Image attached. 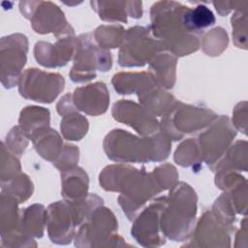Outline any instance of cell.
Listing matches in <instances>:
<instances>
[{"label":"cell","instance_id":"cell-1","mask_svg":"<svg viewBox=\"0 0 248 248\" xmlns=\"http://www.w3.org/2000/svg\"><path fill=\"white\" fill-rule=\"evenodd\" d=\"M105 151L115 162L146 163L166 159L170 150L165 134L140 139L123 130H113L105 139Z\"/></svg>","mask_w":248,"mask_h":248},{"label":"cell","instance_id":"cell-2","mask_svg":"<svg viewBox=\"0 0 248 248\" xmlns=\"http://www.w3.org/2000/svg\"><path fill=\"white\" fill-rule=\"evenodd\" d=\"M185 6L176 2H158L152 6V32L172 54L182 56L198 49L196 34L189 32L182 19Z\"/></svg>","mask_w":248,"mask_h":248},{"label":"cell","instance_id":"cell-3","mask_svg":"<svg viewBox=\"0 0 248 248\" xmlns=\"http://www.w3.org/2000/svg\"><path fill=\"white\" fill-rule=\"evenodd\" d=\"M161 210L160 227L165 235L181 241L191 233L197 211V197L192 188L180 183L172 187Z\"/></svg>","mask_w":248,"mask_h":248},{"label":"cell","instance_id":"cell-4","mask_svg":"<svg viewBox=\"0 0 248 248\" xmlns=\"http://www.w3.org/2000/svg\"><path fill=\"white\" fill-rule=\"evenodd\" d=\"M91 39L90 34H83L78 39L75 63L70 73V77L75 82L94 78L95 71L105 72L111 67L109 51L98 47Z\"/></svg>","mask_w":248,"mask_h":248},{"label":"cell","instance_id":"cell-5","mask_svg":"<svg viewBox=\"0 0 248 248\" xmlns=\"http://www.w3.org/2000/svg\"><path fill=\"white\" fill-rule=\"evenodd\" d=\"M167 113L162 121V126L170 124L171 126L162 128L163 134L174 140L182 138V133H192L207 126L217 118L216 114L209 109L186 106L181 103H175Z\"/></svg>","mask_w":248,"mask_h":248},{"label":"cell","instance_id":"cell-6","mask_svg":"<svg viewBox=\"0 0 248 248\" xmlns=\"http://www.w3.org/2000/svg\"><path fill=\"white\" fill-rule=\"evenodd\" d=\"M119 51V65L125 67L142 66L165 47L160 40L149 37L147 28L133 27L125 32L124 41Z\"/></svg>","mask_w":248,"mask_h":248},{"label":"cell","instance_id":"cell-7","mask_svg":"<svg viewBox=\"0 0 248 248\" xmlns=\"http://www.w3.org/2000/svg\"><path fill=\"white\" fill-rule=\"evenodd\" d=\"M63 88L62 76L38 69L26 70L19 78L20 95L35 102L51 103Z\"/></svg>","mask_w":248,"mask_h":248},{"label":"cell","instance_id":"cell-8","mask_svg":"<svg viewBox=\"0 0 248 248\" xmlns=\"http://www.w3.org/2000/svg\"><path fill=\"white\" fill-rule=\"evenodd\" d=\"M27 46V39L21 34H14L1 39V79L6 88L16 84L26 62Z\"/></svg>","mask_w":248,"mask_h":248},{"label":"cell","instance_id":"cell-9","mask_svg":"<svg viewBox=\"0 0 248 248\" xmlns=\"http://www.w3.org/2000/svg\"><path fill=\"white\" fill-rule=\"evenodd\" d=\"M48 235L52 242L66 244L72 240L76 226L82 219L71 201L52 203L46 212Z\"/></svg>","mask_w":248,"mask_h":248},{"label":"cell","instance_id":"cell-10","mask_svg":"<svg viewBox=\"0 0 248 248\" xmlns=\"http://www.w3.org/2000/svg\"><path fill=\"white\" fill-rule=\"evenodd\" d=\"M87 221L78 233L76 246H86L87 242L88 246H103L117 237L111 235L117 230V222L109 209L96 208Z\"/></svg>","mask_w":248,"mask_h":248},{"label":"cell","instance_id":"cell-11","mask_svg":"<svg viewBox=\"0 0 248 248\" xmlns=\"http://www.w3.org/2000/svg\"><path fill=\"white\" fill-rule=\"evenodd\" d=\"M22 14L31 19L32 27L37 33L53 32L56 37L74 36V30L67 23L64 14L50 2H39L38 7Z\"/></svg>","mask_w":248,"mask_h":248},{"label":"cell","instance_id":"cell-12","mask_svg":"<svg viewBox=\"0 0 248 248\" xmlns=\"http://www.w3.org/2000/svg\"><path fill=\"white\" fill-rule=\"evenodd\" d=\"M235 136V131L231 126L226 116H221L218 122L200 136L202 159L209 166L218 162Z\"/></svg>","mask_w":248,"mask_h":248},{"label":"cell","instance_id":"cell-13","mask_svg":"<svg viewBox=\"0 0 248 248\" xmlns=\"http://www.w3.org/2000/svg\"><path fill=\"white\" fill-rule=\"evenodd\" d=\"M165 198H160L152 202L139 216L132 229V234L143 246H159L165 243L159 235L161 210Z\"/></svg>","mask_w":248,"mask_h":248},{"label":"cell","instance_id":"cell-14","mask_svg":"<svg viewBox=\"0 0 248 248\" xmlns=\"http://www.w3.org/2000/svg\"><path fill=\"white\" fill-rule=\"evenodd\" d=\"M112 115L115 120L133 127L140 135H148L158 130L159 124L146 108L130 102L121 100L115 103L112 108Z\"/></svg>","mask_w":248,"mask_h":248},{"label":"cell","instance_id":"cell-15","mask_svg":"<svg viewBox=\"0 0 248 248\" xmlns=\"http://www.w3.org/2000/svg\"><path fill=\"white\" fill-rule=\"evenodd\" d=\"M78 39L74 36L61 38L56 44L51 45L45 42H39L35 46V58L43 66L58 67L64 66L72 58L77 50Z\"/></svg>","mask_w":248,"mask_h":248},{"label":"cell","instance_id":"cell-16","mask_svg":"<svg viewBox=\"0 0 248 248\" xmlns=\"http://www.w3.org/2000/svg\"><path fill=\"white\" fill-rule=\"evenodd\" d=\"M73 101L78 109L91 115H99L107 110L109 95L106 85L103 82H97L77 88Z\"/></svg>","mask_w":248,"mask_h":248},{"label":"cell","instance_id":"cell-17","mask_svg":"<svg viewBox=\"0 0 248 248\" xmlns=\"http://www.w3.org/2000/svg\"><path fill=\"white\" fill-rule=\"evenodd\" d=\"M112 84L119 94L138 93V95L156 85L152 75L147 73H120L113 77Z\"/></svg>","mask_w":248,"mask_h":248},{"label":"cell","instance_id":"cell-18","mask_svg":"<svg viewBox=\"0 0 248 248\" xmlns=\"http://www.w3.org/2000/svg\"><path fill=\"white\" fill-rule=\"evenodd\" d=\"M195 240L200 246H206L207 241L225 240L229 241L230 237L227 232V225L221 223L211 212H206L201 218L195 232Z\"/></svg>","mask_w":248,"mask_h":248},{"label":"cell","instance_id":"cell-19","mask_svg":"<svg viewBox=\"0 0 248 248\" xmlns=\"http://www.w3.org/2000/svg\"><path fill=\"white\" fill-rule=\"evenodd\" d=\"M49 111L44 108H25L19 117V126L25 136L33 139L40 132L48 128Z\"/></svg>","mask_w":248,"mask_h":248},{"label":"cell","instance_id":"cell-20","mask_svg":"<svg viewBox=\"0 0 248 248\" xmlns=\"http://www.w3.org/2000/svg\"><path fill=\"white\" fill-rule=\"evenodd\" d=\"M175 57L172 53L158 52L150 61L152 76L159 86L170 88L175 78Z\"/></svg>","mask_w":248,"mask_h":248},{"label":"cell","instance_id":"cell-21","mask_svg":"<svg viewBox=\"0 0 248 248\" xmlns=\"http://www.w3.org/2000/svg\"><path fill=\"white\" fill-rule=\"evenodd\" d=\"M63 196L69 200H78L86 196L88 179L86 173L79 168L73 167L63 170Z\"/></svg>","mask_w":248,"mask_h":248},{"label":"cell","instance_id":"cell-22","mask_svg":"<svg viewBox=\"0 0 248 248\" xmlns=\"http://www.w3.org/2000/svg\"><path fill=\"white\" fill-rule=\"evenodd\" d=\"M19 218V228L21 232L27 236L41 237L44 226L46 221V210L41 204H34L23 210Z\"/></svg>","mask_w":248,"mask_h":248},{"label":"cell","instance_id":"cell-23","mask_svg":"<svg viewBox=\"0 0 248 248\" xmlns=\"http://www.w3.org/2000/svg\"><path fill=\"white\" fill-rule=\"evenodd\" d=\"M38 153L48 161H55L62 152V141L56 131L46 128L32 139Z\"/></svg>","mask_w":248,"mask_h":248},{"label":"cell","instance_id":"cell-24","mask_svg":"<svg viewBox=\"0 0 248 248\" xmlns=\"http://www.w3.org/2000/svg\"><path fill=\"white\" fill-rule=\"evenodd\" d=\"M182 19L186 29L196 35L200 34L203 28L208 27L215 22V17L212 12L203 5H199L195 9L185 7Z\"/></svg>","mask_w":248,"mask_h":248},{"label":"cell","instance_id":"cell-25","mask_svg":"<svg viewBox=\"0 0 248 248\" xmlns=\"http://www.w3.org/2000/svg\"><path fill=\"white\" fill-rule=\"evenodd\" d=\"M88 122L82 115L72 111L64 115L61 120V131L65 139L79 140L87 132Z\"/></svg>","mask_w":248,"mask_h":248},{"label":"cell","instance_id":"cell-26","mask_svg":"<svg viewBox=\"0 0 248 248\" xmlns=\"http://www.w3.org/2000/svg\"><path fill=\"white\" fill-rule=\"evenodd\" d=\"M95 40L102 48L117 47L123 44L125 30L120 25L100 26L95 30Z\"/></svg>","mask_w":248,"mask_h":248},{"label":"cell","instance_id":"cell-27","mask_svg":"<svg viewBox=\"0 0 248 248\" xmlns=\"http://www.w3.org/2000/svg\"><path fill=\"white\" fill-rule=\"evenodd\" d=\"M1 185L2 192L7 193L18 202H23L32 195L33 192L32 182L25 174H19L7 182L1 183Z\"/></svg>","mask_w":248,"mask_h":248},{"label":"cell","instance_id":"cell-28","mask_svg":"<svg viewBox=\"0 0 248 248\" xmlns=\"http://www.w3.org/2000/svg\"><path fill=\"white\" fill-rule=\"evenodd\" d=\"M200 155V149L196 140H194L193 139H189L186 141L182 142L176 149L174 154V160L177 164L186 167L198 163V160L202 159V156Z\"/></svg>","mask_w":248,"mask_h":248},{"label":"cell","instance_id":"cell-29","mask_svg":"<svg viewBox=\"0 0 248 248\" xmlns=\"http://www.w3.org/2000/svg\"><path fill=\"white\" fill-rule=\"evenodd\" d=\"M203 39V49L208 55H218L228 44L227 33L222 28L211 30Z\"/></svg>","mask_w":248,"mask_h":248},{"label":"cell","instance_id":"cell-30","mask_svg":"<svg viewBox=\"0 0 248 248\" xmlns=\"http://www.w3.org/2000/svg\"><path fill=\"white\" fill-rule=\"evenodd\" d=\"M1 159V183H4L17 176V173L20 171V166L18 160L6 150L4 143H2Z\"/></svg>","mask_w":248,"mask_h":248},{"label":"cell","instance_id":"cell-31","mask_svg":"<svg viewBox=\"0 0 248 248\" xmlns=\"http://www.w3.org/2000/svg\"><path fill=\"white\" fill-rule=\"evenodd\" d=\"M175 170H176L170 165H164L154 170L152 175L161 190L174 186L177 178V173Z\"/></svg>","mask_w":248,"mask_h":248},{"label":"cell","instance_id":"cell-32","mask_svg":"<svg viewBox=\"0 0 248 248\" xmlns=\"http://www.w3.org/2000/svg\"><path fill=\"white\" fill-rule=\"evenodd\" d=\"M26 138L27 137L22 132V130H19L18 127H15L7 136V146H9L10 149L15 153L20 155L27 145Z\"/></svg>","mask_w":248,"mask_h":248}]
</instances>
